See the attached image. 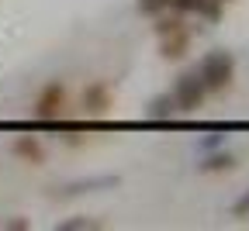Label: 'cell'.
<instances>
[{
	"mask_svg": "<svg viewBox=\"0 0 249 231\" xmlns=\"http://www.w3.org/2000/svg\"><path fill=\"white\" fill-rule=\"evenodd\" d=\"M83 114L87 117H104V114H111V107H114V93H111V86L104 83V80H93L87 90H83Z\"/></svg>",
	"mask_w": 249,
	"mask_h": 231,
	"instance_id": "277c9868",
	"label": "cell"
},
{
	"mask_svg": "<svg viewBox=\"0 0 249 231\" xmlns=\"http://www.w3.org/2000/svg\"><path fill=\"white\" fill-rule=\"evenodd\" d=\"M191 42H194L191 28L170 31V35H163V38H160V55H163L166 62H177V59H183L187 52H191Z\"/></svg>",
	"mask_w": 249,
	"mask_h": 231,
	"instance_id": "5b68a950",
	"label": "cell"
},
{
	"mask_svg": "<svg viewBox=\"0 0 249 231\" xmlns=\"http://www.w3.org/2000/svg\"><path fill=\"white\" fill-rule=\"evenodd\" d=\"M101 221L97 217H73V221H59L55 231H97Z\"/></svg>",
	"mask_w": 249,
	"mask_h": 231,
	"instance_id": "8fae6325",
	"label": "cell"
},
{
	"mask_svg": "<svg viewBox=\"0 0 249 231\" xmlns=\"http://www.w3.org/2000/svg\"><path fill=\"white\" fill-rule=\"evenodd\" d=\"M232 217H235V221H246V217H249V190L232 204Z\"/></svg>",
	"mask_w": 249,
	"mask_h": 231,
	"instance_id": "4fadbf2b",
	"label": "cell"
},
{
	"mask_svg": "<svg viewBox=\"0 0 249 231\" xmlns=\"http://www.w3.org/2000/svg\"><path fill=\"white\" fill-rule=\"evenodd\" d=\"M232 166H235V155L232 152H214V148L204 155V162H197L201 173H229Z\"/></svg>",
	"mask_w": 249,
	"mask_h": 231,
	"instance_id": "9c48e42d",
	"label": "cell"
},
{
	"mask_svg": "<svg viewBox=\"0 0 249 231\" xmlns=\"http://www.w3.org/2000/svg\"><path fill=\"white\" fill-rule=\"evenodd\" d=\"M170 11H177V14H197V17H204V21H218L222 17V4L218 0H170Z\"/></svg>",
	"mask_w": 249,
	"mask_h": 231,
	"instance_id": "8992f818",
	"label": "cell"
},
{
	"mask_svg": "<svg viewBox=\"0 0 249 231\" xmlns=\"http://www.w3.org/2000/svg\"><path fill=\"white\" fill-rule=\"evenodd\" d=\"M218 145H222V135H214V138H208V142H204V148H208V152H211V148H218Z\"/></svg>",
	"mask_w": 249,
	"mask_h": 231,
	"instance_id": "9a60e30c",
	"label": "cell"
},
{
	"mask_svg": "<svg viewBox=\"0 0 249 231\" xmlns=\"http://www.w3.org/2000/svg\"><path fill=\"white\" fill-rule=\"evenodd\" d=\"M135 7H139V14H149V17H156V14L170 11V0H135Z\"/></svg>",
	"mask_w": 249,
	"mask_h": 231,
	"instance_id": "7c38bea8",
	"label": "cell"
},
{
	"mask_svg": "<svg viewBox=\"0 0 249 231\" xmlns=\"http://www.w3.org/2000/svg\"><path fill=\"white\" fill-rule=\"evenodd\" d=\"M4 228H7V231H24L28 221H24V217H11V221H4Z\"/></svg>",
	"mask_w": 249,
	"mask_h": 231,
	"instance_id": "5bb4252c",
	"label": "cell"
},
{
	"mask_svg": "<svg viewBox=\"0 0 249 231\" xmlns=\"http://www.w3.org/2000/svg\"><path fill=\"white\" fill-rule=\"evenodd\" d=\"M66 104H70V90H66V83L52 80V83H45V86L38 90L31 114H35L38 121H59L62 111H66Z\"/></svg>",
	"mask_w": 249,
	"mask_h": 231,
	"instance_id": "7a4b0ae2",
	"label": "cell"
},
{
	"mask_svg": "<svg viewBox=\"0 0 249 231\" xmlns=\"http://www.w3.org/2000/svg\"><path fill=\"white\" fill-rule=\"evenodd\" d=\"M11 152L18 155V159H24V162H31V166H42V162L49 159V152H45V145L35 138V135H18L14 142H11Z\"/></svg>",
	"mask_w": 249,
	"mask_h": 231,
	"instance_id": "52a82bcc",
	"label": "cell"
},
{
	"mask_svg": "<svg viewBox=\"0 0 249 231\" xmlns=\"http://www.w3.org/2000/svg\"><path fill=\"white\" fill-rule=\"evenodd\" d=\"M204 97H208V90H204V83L197 80L194 69H187V73L177 76L173 100H177V111H180V114H197L201 104H204Z\"/></svg>",
	"mask_w": 249,
	"mask_h": 231,
	"instance_id": "3957f363",
	"label": "cell"
},
{
	"mask_svg": "<svg viewBox=\"0 0 249 231\" xmlns=\"http://www.w3.org/2000/svg\"><path fill=\"white\" fill-rule=\"evenodd\" d=\"M218 4H222V7H225V4H232V0H218Z\"/></svg>",
	"mask_w": 249,
	"mask_h": 231,
	"instance_id": "2e32d148",
	"label": "cell"
},
{
	"mask_svg": "<svg viewBox=\"0 0 249 231\" xmlns=\"http://www.w3.org/2000/svg\"><path fill=\"white\" fill-rule=\"evenodd\" d=\"M194 73H197V80L204 83L208 93H225L232 86V80H235V55L225 52V49H214L197 62Z\"/></svg>",
	"mask_w": 249,
	"mask_h": 231,
	"instance_id": "6da1fadb",
	"label": "cell"
},
{
	"mask_svg": "<svg viewBox=\"0 0 249 231\" xmlns=\"http://www.w3.org/2000/svg\"><path fill=\"white\" fill-rule=\"evenodd\" d=\"M152 121H173L180 111H177V100H173V93H160L156 100L149 104V111H145Z\"/></svg>",
	"mask_w": 249,
	"mask_h": 231,
	"instance_id": "ba28073f",
	"label": "cell"
},
{
	"mask_svg": "<svg viewBox=\"0 0 249 231\" xmlns=\"http://www.w3.org/2000/svg\"><path fill=\"white\" fill-rule=\"evenodd\" d=\"M118 176H101V180H87V183H70L66 190H62V197H73V193H90V190H97V186H114Z\"/></svg>",
	"mask_w": 249,
	"mask_h": 231,
	"instance_id": "30bf717a",
	"label": "cell"
}]
</instances>
